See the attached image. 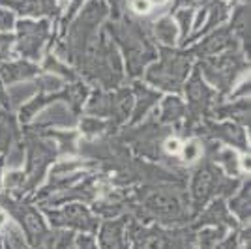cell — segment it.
I'll return each mask as SVG.
<instances>
[{
    "mask_svg": "<svg viewBox=\"0 0 251 249\" xmlns=\"http://www.w3.org/2000/svg\"><path fill=\"white\" fill-rule=\"evenodd\" d=\"M184 111V105L178 98H167L163 101V109H161V118L163 120H176L178 116Z\"/></svg>",
    "mask_w": 251,
    "mask_h": 249,
    "instance_id": "52a82bcc",
    "label": "cell"
},
{
    "mask_svg": "<svg viewBox=\"0 0 251 249\" xmlns=\"http://www.w3.org/2000/svg\"><path fill=\"white\" fill-rule=\"evenodd\" d=\"M157 38L163 43H175V36H176V25L173 21H161L157 25Z\"/></svg>",
    "mask_w": 251,
    "mask_h": 249,
    "instance_id": "9c48e42d",
    "label": "cell"
},
{
    "mask_svg": "<svg viewBox=\"0 0 251 249\" xmlns=\"http://www.w3.org/2000/svg\"><path fill=\"white\" fill-rule=\"evenodd\" d=\"M23 182H25V174L23 173H11V174L6 176V186L10 187V189L23 186Z\"/></svg>",
    "mask_w": 251,
    "mask_h": 249,
    "instance_id": "5bb4252c",
    "label": "cell"
},
{
    "mask_svg": "<svg viewBox=\"0 0 251 249\" xmlns=\"http://www.w3.org/2000/svg\"><path fill=\"white\" fill-rule=\"evenodd\" d=\"M54 249H75L74 236H72L70 232H64V234H60V238L56 240V244H54Z\"/></svg>",
    "mask_w": 251,
    "mask_h": 249,
    "instance_id": "4fadbf2b",
    "label": "cell"
},
{
    "mask_svg": "<svg viewBox=\"0 0 251 249\" xmlns=\"http://www.w3.org/2000/svg\"><path fill=\"white\" fill-rule=\"evenodd\" d=\"M51 223L56 227H74L81 230H94L96 219L83 204H70L60 212H49Z\"/></svg>",
    "mask_w": 251,
    "mask_h": 249,
    "instance_id": "6da1fadb",
    "label": "cell"
},
{
    "mask_svg": "<svg viewBox=\"0 0 251 249\" xmlns=\"http://www.w3.org/2000/svg\"><path fill=\"white\" fill-rule=\"evenodd\" d=\"M34 66L25 62H17V64H10V66H4L2 68V77L4 81L8 83H13V81H21V79H26L34 75Z\"/></svg>",
    "mask_w": 251,
    "mask_h": 249,
    "instance_id": "8992f818",
    "label": "cell"
},
{
    "mask_svg": "<svg viewBox=\"0 0 251 249\" xmlns=\"http://www.w3.org/2000/svg\"><path fill=\"white\" fill-rule=\"evenodd\" d=\"M79 249H98L94 244V240L90 236H81L79 238Z\"/></svg>",
    "mask_w": 251,
    "mask_h": 249,
    "instance_id": "ac0fdd59",
    "label": "cell"
},
{
    "mask_svg": "<svg viewBox=\"0 0 251 249\" xmlns=\"http://www.w3.org/2000/svg\"><path fill=\"white\" fill-rule=\"evenodd\" d=\"M221 228H208L201 232V249H216L221 240Z\"/></svg>",
    "mask_w": 251,
    "mask_h": 249,
    "instance_id": "30bf717a",
    "label": "cell"
},
{
    "mask_svg": "<svg viewBox=\"0 0 251 249\" xmlns=\"http://www.w3.org/2000/svg\"><path fill=\"white\" fill-rule=\"evenodd\" d=\"M10 42L11 38H0V56H4V54H8V47H10Z\"/></svg>",
    "mask_w": 251,
    "mask_h": 249,
    "instance_id": "d6986e66",
    "label": "cell"
},
{
    "mask_svg": "<svg viewBox=\"0 0 251 249\" xmlns=\"http://www.w3.org/2000/svg\"><path fill=\"white\" fill-rule=\"evenodd\" d=\"M182 150V159L186 161V163H193V161H197L201 157V152H202V148H201L199 141H189L186 145L180 148Z\"/></svg>",
    "mask_w": 251,
    "mask_h": 249,
    "instance_id": "8fae6325",
    "label": "cell"
},
{
    "mask_svg": "<svg viewBox=\"0 0 251 249\" xmlns=\"http://www.w3.org/2000/svg\"><path fill=\"white\" fill-rule=\"evenodd\" d=\"M150 0H133L131 2V8H133V11H137V13H148L150 11Z\"/></svg>",
    "mask_w": 251,
    "mask_h": 249,
    "instance_id": "2e32d148",
    "label": "cell"
},
{
    "mask_svg": "<svg viewBox=\"0 0 251 249\" xmlns=\"http://www.w3.org/2000/svg\"><path fill=\"white\" fill-rule=\"evenodd\" d=\"M152 2H154V4H163V2H167V0H150V4H152Z\"/></svg>",
    "mask_w": 251,
    "mask_h": 249,
    "instance_id": "44dd1931",
    "label": "cell"
},
{
    "mask_svg": "<svg viewBox=\"0 0 251 249\" xmlns=\"http://www.w3.org/2000/svg\"><path fill=\"white\" fill-rule=\"evenodd\" d=\"M60 2H62V4H66V2H68V0H60Z\"/></svg>",
    "mask_w": 251,
    "mask_h": 249,
    "instance_id": "7402d4cb",
    "label": "cell"
},
{
    "mask_svg": "<svg viewBox=\"0 0 251 249\" xmlns=\"http://www.w3.org/2000/svg\"><path fill=\"white\" fill-rule=\"evenodd\" d=\"M191 189H193V199H195L197 206H201V202L208 200V197H212L216 191L225 189V186H221L220 178L216 176L214 171L202 169V171L197 173V176H195V180H193Z\"/></svg>",
    "mask_w": 251,
    "mask_h": 249,
    "instance_id": "3957f363",
    "label": "cell"
},
{
    "mask_svg": "<svg viewBox=\"0 0 251 249\" xmlns=\"http://www.w3.org/2000/svg\"><path fill=\"white\" fill-rule=\"evenodd\" d=\"M163 146H165V152H167V154H178V152H180V148H182V145H180V141H178L176 137L167 139Z\"/></svg>",
    "mask_w": 251,
    "mask_h": 249,
    "instance_id": "9a60e30c",
    "label": "cell"
},
{
    "mask_svg": "<svg viewBox=\"0 0 251 249\" xmlns=\"http://www.w3.org/2000/svg\"><path fill=\"white\" fill-rule=\"evenodd\" d=\"M184 70H186V64L178 62H163L159 68H154V72H150V81H154L156 86H165V88H176L182 77H184Z\"/></svg>",
    "mask_w": 251,
    "mask_h": 249,
    "instance_id": "277c9868",
    "label": "cell"
},
{
    "mask_svg": "<svg viewBox=\"0 0 251 249\" xmlns=\"http://www.w3.org/2000/svg\"><path fill=\"white\" fill-rule=\"evenodd\" d=\"M84 131L86 133H96V131H101V127H103V124L101 122H98V120H86L83 124Z\"/></svg>",
    "mask_w": 251,
    "mask_h": 249,
    "instance_id": "e0dca14e",
    "label": "cell"
},
{
    "mask_svg": "<svg viewBox=\"0 0 251 249\" xmlns=\"http://www.w3.org/2000/svg\"><path fill=\"white\" fill-rule=\"evenodd\" d=\"M216 157H220L218 161L229 171V174H238V161H236V156L232 150H221Z\"/></svg>",
    "mask_w": 251,
    "mask_h": 249,
    "instance_id": "7c38bea8",
    "label": "cell"
},
{
    "mask_svg": "<svg viewBox=\"0 0 251 249\" xmlns=\"http://www.w3.org/2000/svg\"><path fill=\"white\" fill-rule=\"evenodd\" d=\"M11 212H15L19 216V221H21L23 228L26 232L28 240L32 242L34 248H42L43 238H47V230H45V225H43L42 218L28 206H23V204H10Z\"/></svg>",
    "mask_w": 251,
    "mask_h": 249,
    "instance_id": "7a4b0ae2",
    "label": "cell"
},
{
    "mask_svg": "<svg viewBox=\"0 0 251 249\" xmlns=\"http://www.w3.org/2000/svg\"><path fill=\"white\" fill-rule=\"evenodd\" d=\"M230 208L238 214V218L242 221H246V218H250V191H248V187L242 191V195L238 199H234L232 202H230Z\"/></svg>",
    "mask_w": 251,
    "mask_h": 249,
    "instance_id": "ba28073f",
    "label": "cell"
},
{
    "mask_svg": "<svg viewBox=\"0 0 251 249\" xmlns=\"http://www.w3.org/2000/svg\"><path fill=\"white\" fill-rule=\"evenodd\" d=\"M101 248L122 249V223H107L101 228Z\"/></svg>",
    "mask_w": 251,
    "mask_h": 249,
    "instance_id": "5b68a950",
    "label": "cell"
},
{
    "mask_svg": "<svg viewBox=\"0 0 251 249\" xmlns=\"http://www.w3.org/2000/svg\"><path fill=\"white\" fill-rule=\"evenodd\" d=\"M8 225V214L0 212V227H6Z\"/></svg>",
    "mask_w": 251,
    "mask_h": 249,
    "instance_id": "ffe728a7",
    "label": "cell"
}]
</instances>
